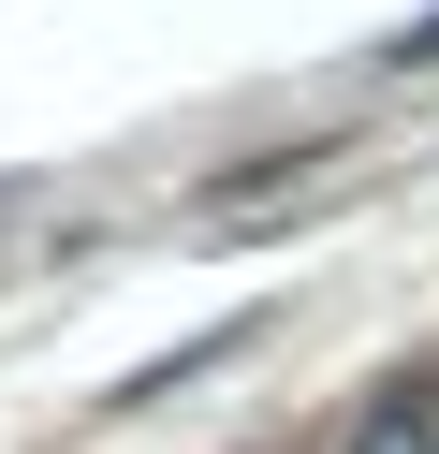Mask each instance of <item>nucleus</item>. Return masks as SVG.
<instances>
[{
  "instance_id": "f257e3e1",
  "label": "nucleus",
  "mask_w": 439,
  "mask_h": 454,
  "mask_svg": "<svg viewBox=\"0 0 439 454\" xmlns=\"http://www.w3.org/2000/svg\"><path fill=\"white\" fill-rule=\"evenodd\" d=\"M337 454H439V352L380 366V381H366V411L337 425Z\"/></svg>"
},
{
  "instance_id": "f03ea898",
  "label": "nucleus",
  "mask_w": 439,
  "mask_h": 454,
  "mask_svg": "<svg viewBox=\"0 0 439 454\" xmlns=\"http://www.w3.org/2000/svg\"><path fill=\"white\" fill-rule=\"evenodd\" d=\"M380 59H396V74H425V59H439V15H410V30L380 44Z\"/></svg>"
}]
</instances>
